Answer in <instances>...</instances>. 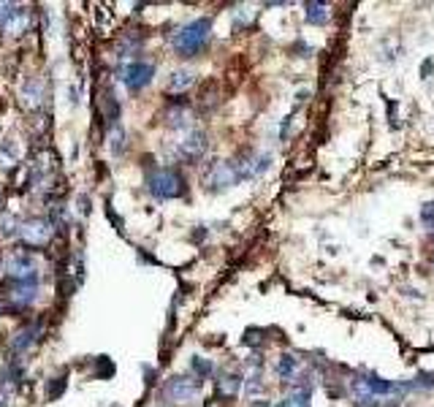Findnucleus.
Here are the masks:
<instances>
[{
    "label": "nucleus",
    "instance_id": "nucleus-5",
    "mask_svg": "<svg viewBox=\"0 0 434 407\" xmlns=\"http://www.w3.org/2000/svg\"><path fill=\"white\" fill-rule=\"evenodd\" d=\"M206 147H209L206 134H201V131H190V134L177 144V158L185 160V163H196V160H201L206 155Z\"/></svg>",
    "mask_w": 434,
    "mask_h": 407
},
{
    "label": "nucleus",
    "instance_id": "nucleus-4",
    "mask_svg": "<svg viewBox=\"0 0 434 407\" xmlns=\"http://www.w3.org/2000/svg\"><path fill=\"white\" fill-rule=\"evenodd\" d=\"M17 236H20V242L24 248H44L49 242V236H52V226L44 217H30V220L20 223Z\"/></svg>",
    "mask_w": 434,
    "mask_h": 407
},
{
    "label": "nucleus",
    "instance_id": "nucleus-11",
    "mask_svg": "<svg viewBox=\"0 0 434 407\" xmlns=\"http://www.w3.org/2000/svg\"><path fill=\"white\" fill-rule=\"evenodd\" d=\"M239 388H242V378L239 375H223L217 380V397L220 399H233L239 394Z\"/></svg>",
    "mask_w": 434,
    "mask_h": 407
},
{
    "label": "nucleus",
    "instance_id": "nucleus-15",
    "mask_svg": "<svg viewBox=\"0 0 434 407\" xmlns=\"http://www.w3.org/2000/svg\"><path fill=\"white\" fill-rule=\"evenodd\" d=\"M298 362L294 359V356H288V353H282L280 356V362H277V375L282 378V380H291L294 378V372H296Z\"/></svg>",
    "mask_w": 434,
    "mask_h": 407
},
{
    "label": "nucleus",
    "instance_id": "nucleus-17",
    "mask_svg": "<svg viewBox=\"0 0 434 407\" xmlns=\"http://www.w3.org/2000/svg\"><path fill=\"white\" fill-rule=\"evenodd\" d=\"M33 334H36V329H24V331H20L17 334V339H14V350L20 353V350H27L30 348V342H33Z\"/></svg>",
    "mask_w": 434,
    "mask_h": 407
},
{
    "label": "nucleus",
    "instance_id": "nucleus-8",
    "mask_svg": "<svg viewBox=\"0 0 434 407\" xmlns=\"http://www.w3.org/2000/svg\"><path fill=\"white\" fill-rule=\"evenodd\" d=\"M359 388H361V394H377V397H386V394H393V391H405L407 385H396V383H391V380L377 378V375H366V380H361Z\"/></svg>",
    "mask_w": 434,
    "mask_h": 407
},
{
    "label": "nucleus",
    "instance_id": "nucleus-16",
    "mask_svg": "<svg viewBox=\"0 0 434 407\" xmlns=\"http://www.w3.org/2000/svg\"><path fill=\"white\" fill-rule=\"evenodd\" d=\"M190 85H193V73H190V71H177V73H171L168 90H171V92H180V90H187Z\"/></svg>",
    "mask_w": 434,
    "mask_h": 407
},
{
    "label": "nucleus",
    "instance_id": "nucleus-20",
    "mask_svg": "<svg viewBox=\"0 0 434 407\" xmlns=\"http://www.w3.org/2000/svg\"><path fill=\"white\" fill-rule=\"evenodd\" d=\"M432 217H434V201L426 204L424 212H421V220H424V223H432Z\"/></svg>",
    "mask_w": 434,
    "mask_h": 407
},
{
    "label": "nucleus",
    "instance_id": "nucleus-2",
    "mask_svg": "<svg viewBox=\"0 0 434 407\" xmlns=\"http://www.w3.org/2000/svg\"><path fill=\"white\" fill-rule=\"evenodd\" d=\"M150 193L160 199V201H168V199H180L185 193V180L180 171H174V169H158V171H152L150 174Z\"/></svg>",
    "mask_w": 434,
    "mask_h": 407
},
{
    "label": "nucleus",
    "instance_id": "nucleus-22",
    "mask_svg": "<svg viewBox=\"0 0 434 407\" xmlns=\"http://www.w3.org/2000/svg\"><path fill=\"white\" fill-rule=\"evenodd\" d=\"M429 73H432V63H424V79H429Z\"/></svg>",
    "mask_w": 434,
    "mask_h": 407
},
{
    "label": "nucleus",
    "instance_id": "nucleus-1",
    "mask_svg": "<svg viewBox=\"0 0 434 407\" xmlns=\"http://www.w3.org/2000/svg\"><path fill=\"white\" fill-rule=\"evenodd\" d=\"M209 33H212V20L201 17V20H193V22H187L185 27H180L171 41H174V49L182 57H190V55H196L209 41Z\"/></svg>",
    "mask_w": 434,
    "mask_h": 407
},
{
    "label": "nucleus",
    "instance_id": "nucleus-13",
    "mask_svg": "<svg viewBox=\"0 0 434 407\" xmlns=\"http://www.w3.org/2000/svg\"><path fill=\"white\" fill-rule=\"evenodd\" d=\"M310 399H312V388H296L280 402V407H310Z\"/></svg>",
    "mask_w": 434,
    "mask_h": 407
},
{
    "label": "nucleus",
    "instance_id": "nucleus-12",
    "mask_svg": "<svg viewBox=\"0 0 434 407\" xmlns=\"http://www.w3.org/2000/svg\"><path fill=\"white\" fill-rule=\"evenodd\" d=\"M3 30H6L8 36H20V33H24V30H27V11L14 6V11H11V17H8V22H6Z\"/></svg>",
    "mask_w": 434,
    "mask_h": 407
},
{
    "label": "nucleus",
    "instance_id": "nucleus-18",
    "mask_svg": "<svg viewBox=\"0 0 434 407\" xmlns=\"http://www.w3.org/2000/svg\"><path fill=\"white\" fill-rule=\"evenodd\" d=\"M193 372H196L201 380H206V378L212 375V364L206 362V359H201V356H193Z\"/></svg>",
    "mask_w": 434,
    "mask_h": 407
},
{
    "label": "nucleus",
    "instance_id": "nucleus-10",
    "mask_svg": "<svg viewBox=\"0 0 434 407\" xmlns=\"http://www.w3.org/2000/svg\"><path fill=\"white\" fill-rule=\"evenodd\" d=\"M36 283H17V288L8 294L14 307H30L36 301Z\"/></svg>",
    "mask_w": 434,
    "mask_h": 407
},
{
    "label": "nucleus",
    "instance_id": "nucleus-6",
    "mask_svg": "<svg viewBox=\"0 0 434 407\" xmlns=\"http://www.w3.org/2000/svg\"><path fill=\"white\" fill-rule=\"evenodd\" d=\"M6 271L8 277H14L17 283H33L36 280V264L30 255H22V252H14L8 261H6Z\"/></svg>",
    "mask_w": 434,
    "mask_h": 407
},
{
    "label": "nucleus",
    "instance_id": "nucleus-19",
    "mask_svg": "<svg viewBox=\"0 0 434 407\" xmlns=\"http://www.w3.org/2000/svg\"><path fill=\"white\" fill-rule=\"evenodd\" d=\"M11 11H14V6H8V3H0V27H6L8 17H11Z\"/></svg>",
    "mask_w": 434,
    "mask_h": 407
},
{
    "label": "nucleus",
    "instance_id": "nucleus-21",
    "mask_svg": "<svg viewBox=\"0 0 434 407\" xmlns=\"http://www.w3.org/2000/svg\"><path fill=\"white\" fill-rule=\"evenodd\" d=\"M261 388H263V385H261L258 378H250V383H245V391H247V394H255V391H261Z\"/></svg>",
    "mask_w": 434,
    "mask_h": 407
},
{
    "label": "nucleus",
    "instance_id": "nucleus-9",
    "mask_svg": "<svg viewBox=\"0 0 434 407\" xmlns=\"http://www.w3.org/2000/svg\"><path fill=\"white\" fill-rule=\"evenodd\" d=\"M41 98H44V85H41L38 79L24 82L22 85V98H20L24 109H36V106H41Z\"/></svg>",
    "mask_w": 434,
    "mask_h": 407
},
{
    "label": "nucleus",
    "instance_id": "nucleus-3",
    "mask_svg": "<svg viewBox=\"0 0 434 407\" xmlns=\"http://www.w3.org/2000/svg\"><path fill=\"white\" fill-rule=\"evenodd\" d=\"M163 394H166V399L174 402V405H190V402L198 399L201 383H198V380H190V378H171V380L166 383V388H163Z\"/></svg>",
    "mask_w": 434,
    "mask_h": 407
},
{
    "label": "nucleus",
    "instance_id": "nucleus-14",
    "mask_svg": "<svg viewBox=\"0 0 434 407\" xmlns=\"http://www.w3.org/2000/svg\"><path fill=\"white\" fill-rule=\"evenodd\" d=\"M307 22L310 24H326L328 22V11H326V3H307Z\"/></svg>",
    "mask_w": 434,
    "mask_h": 407
},
{
    "label": "nucleus",
    "instance_id": "nucleus-7",
    "mask_svg": "<svg viewBox=\"0 0 434 407\" xmlns=\"http://www.w3.org/2000/svg\"><path fill=\"white\" fill-rule=\"evenodd\" d=\"M152 76H155V66H150V63H131V66L122 71V79H125V85H128V90H141V87H147L150 82H152Z\"/></svg>",
    "mask_w": 434,
    "mask_h": 407
}]
</instances>
